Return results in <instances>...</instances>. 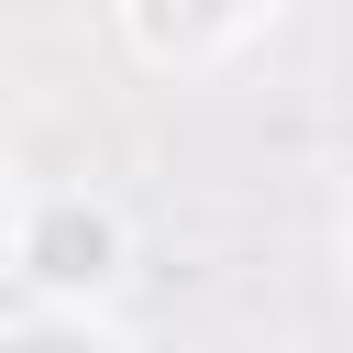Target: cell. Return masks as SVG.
I'll list each match as a JSON object with an SVG mask.
<instances>
[{
	"mask_svg": "<svg viewBox=\"0 0 353 353\" xmlns=\"http://www.w3.org/2000/svg\"><path fill=\"white\" fill-rule=\"evenodd\" d=\"M154 11H232V0H154Z\"/></svg>",
	"mask_w": 353,
	"mask_h": 353,
	"instance_id": "obj_3",
	"label": "cell"
},
{
	"mask_svg": "<svg viewBox=\"0 0 353 353\" xmlns=\"http://www.w3.org/2000/svg\"><path fill=\"white\" fill-rule=\"evenodd\" d=\"M22 353H88V342H66V331H44V342H22Z\"/></svg>",
	"mask_w": 353,
	"mask_h": 353,
	"instance_id": "obj_2",
	"label": "cell"
},
{
	"mask_svg": "<svg viewBox=\"0 0 353 353\" xmlns=\"http://www.w3.org/2000/svg\"><path fill=\"white\" fill-rule=\"evenodd\" d=\"M33 254H44V276H99V254H110V232H99L88 210H55V221L33 232Z\"/></svg>",
	"mask_w": 353,
	"mask_h": 353,
	"instance_id": "obj_1",
	"label": "cell"
}]
</instances>
